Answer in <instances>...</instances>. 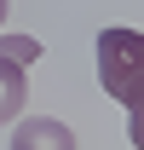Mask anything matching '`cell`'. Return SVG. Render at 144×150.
Here are the masks:
<instances>
[{
  "mask_svg": "<svg viewBox=\"0 0 144 150\" xmlns=\"http://www.w3.org/2000/svg\"><path fill=\"white\" fill-rule=\"evenodd\" d=\"M98 75L104 93L127 110H138V75H144V40L133 29H104L98 35Z\"/></svg>",
  "mask_w": 144,
  "mask_h": 150,
  "instance_id": "6da1fadb",
  "label": "cell"
},
{
  "mask_svg": "<svg viewBox=\"0 0 144 150\" xmlns=\"http://www.w3.org/2000/svg\"><path fill=\"white\" fill-rule=\"evenodd\" d=\"M12 150H75V127H64L58 115H29L12 133Z\"/></svg>",
  "mask_w": 144,
  "mask_h": 150,
  "instance_id": "7a4b0ae2",
  "label": "cell"
},
{
  "mask_svg": "<svg viewBox=\"0 0 144 150\" xmlns=\"http://www.w3.org/2000/svg\"><path fill=\"white\" fill-rule=\"evenodd\" d=\"M23 98H29V69H18V64L0 58V121H12L23 110Z\"/></svg>",
  "mask_w": 144,
  "mask_h": 150,
  "instance_id": "3957f363",
  "label": "cell"
},
{
  "mask_svg": "<svg viewBox=\"0 0 144 150\" xmlns=\"http://www.w3.org/2000/svg\"><path fill=\"white\" fill-rule=\"evenodd\" d=\"M0 58L18 64V69H29V64L40 58V40H35V35H0Z\"/></svg>",
  "mask_w": 144,
  "mask_h": 150,
  "instance_id": "277c9868",
  "label": "cell"
},
{
  "mask_svg": "<svg viewBox=\"0 0 144 150\" xmlns=\"http://www.w3.org/2000/svg\"><path fill=\"white\" fill-rule=\"evenodd\" d=\"M6 6H12V0H0V23H6Z\"/></svg>",
  "mask_w": 144,
  "mask_h": 150,
  "instance_id": "5b68a950",
  "label": "cell"
}]
</instances>
